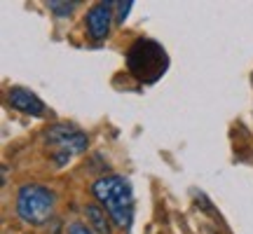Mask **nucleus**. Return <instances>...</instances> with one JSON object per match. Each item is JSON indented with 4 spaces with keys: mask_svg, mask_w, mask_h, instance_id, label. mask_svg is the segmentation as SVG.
<instances>
[{
    "mask_svg": "<svg viewBox=\"0 0 253 234\" xmlns=\"http://www.w3.org/2000/svg\"><path fill=\"white\" fill-rule=\"evenodd\" d=\"M94 197L101 201V206L106 208V213L118 227H129L134 218V195L131 185L122 176H103L91 185Z\"/></svg>",
    "mask_w": 253,
    "mask_h": 234,
    "instance_id": "1",
    "label": "nucleus"
},
{
    "mask_svg": "<svg viewBox=\"0 0 253 234\" xmlns=\"http://www.w3.org/2000/svg\"><path fill=\"white\" fill-rule=\"evenodd\" d=\"M126 68L138 82L153 84L169 68V56L160 42L150 38H138L126 52Z\"/></svg>",
    "mask_w": 253,
    "mask_h": 234,
    "instance_id": "2",
    "label": "nucleus"
},
{
    "mask_svg": "<svg viewBox=\"0 0 253 234\" xmlns=\"http://www.w3.org/2000/svg\"><path fill=\"white\" fill-rule=\"evenodd\" d=\"M54 211V192L38 183H26L17 192V213L28 225H42Z\"/></svg>",
    "mask_w": 253,
    "mask_h": 234,
    "instance_id": "3",
    "label": "nucleus"
},
{
    "mask_svg": "<svg viewBox=\"0 0 253 234\" xmlns=\"http://www.w3.org/2000/svg\"><path fill=\"white\" fill-rule=\"evenodd\" d=\"M45 145L52 150L56 166H63L73 155L87 150V134L71 124H54L45 131Z\"/></svg>",
    "mask_w": 253,
    "mask_h": 234,
    "instance_id": "4",
    "label": "nucleus"
},
{
    "mask_svg": "<svg viewBox=\"0 0 253 234\" xmlns=\"http://www.w3.org/2000/svg\"><path fill=\"white\" fill-rule=\"evenodd\" d=\"M113 5L115 2H96L94 7L87 12V33L91 40H106L110 33V14H113Z\"/></svg>",
    "mask_w": 253,
    "mask_h": 234,
    "instance_id": "5",
    "label": "nucleus"
},
{
    "mask_svg": "<svg viewBox=\"0 0 253 234\" xmlns=\"http://www.w3.org/2000/svg\"><path fill=\"white\" fill-rule=\"evenodd\" d=\"M7 103L12 108H17L19 113H26V115H42L45 113V103L38 99L33 91L24 89V87H12L7 91Z\"/></svg>",
    "mask_w": 253,
    "mask_h": 234,
    "instance_id": "6",
    "label": "nucleus"
},
{
    "mask_svg": "<svg viewBox=\"0 0 253 234\" xmlns=\"http://www.w3.org/2000/svg\"><path fill=\"white\" fill-rule=\"evenodd\" d=\"M87 220L91 223V230L96 234H110V216L106 213V208L96 206V204H87L84 206Z\"/></svg>",
    "mask_w": 253,
    "mask_h": 234,
    "instance_id": "7",
    "label": "nucleus"
},
{
    "mask_svg": "<svg viewBox=\"0 0 253 234\" xmlns=\"http://www.w3.org/2000/svg\"><path fill=\"white\" fill-rule=\"evenodd\" d=\"M47 7L52 9L56 17H68V14H73V9L78 7V2L75 0H71V2H66V0H49Z\"/></svg>",
    "mask_w": 253,
    "mask_h": 234,
    "instance_id": "8",
    "label": "nucleus"
},
{
    "mask_svg": "<svg viewBox=\"0 0 253 234\" xmlns=\"http://www.w3.org/2000/svg\"><path fill=\"white\" fill-rule=\"evenodd\" d=\"M115 5H118V24H125V19L129 14V9L134 7V2L126 0V2H115Z\"/></svg>",
    "mask_w": 253,
    "mask_h": 234,
    "instance_id": "9",
    "label": "nucleus"
},
{
    "mask_svg": "<svg viewBox=\"0 0 253 234\" xmlns=\"http://www.w3.org/2000/svg\"><path fill=\"white\" fill-rule=\"evenodd\" d=\"M68 234H94L87 225H82V223H71L68 225V230H66Z\"/></svg>",
    "mask_w": 253,
    "mask_h": 234,
    "instance_id": "10",
    "label": "nucleus"
}]
</instances>
